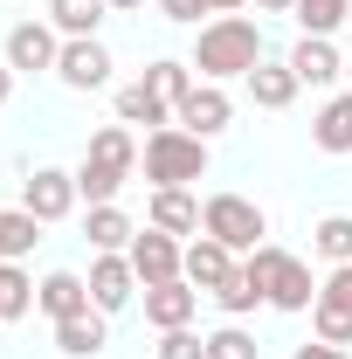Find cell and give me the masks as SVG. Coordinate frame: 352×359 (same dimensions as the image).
Instances as JSON below:
<instances>
[{
  "instance_id": "1",
  "label": "cell",
  "mask_w": 352,
  "mask_h": 359,
  "mask_svg": "<svg viewBox=\"0 0 352 359\" xmlns=\"http://www.w3.org/2000/svg\"><path fill=\"white\" fill-rule=\"evenodd\" d=\"M194 76L201 83H228V76H249L256 62H263V28L249 21V14H215V21H201V35H194Z\"/></svg>"
},
{
  "instance_id": "2",
  "label": "cell",
  "mask_w": 352,
  "mask_h": 359,
  "mask_svg": "<svg viewBox=\"0 0 352 359\" xmlns=\"http://www.w3.org/2000/svg\"><path fill=\"white\" fill-rule=\"evenodd\" d=\"M132 173H138V138H132V125H104V132L83 145L76 194H83L90 208H104V201L125 194V180H132Z\"/></svg>"
},
{
  "instance_id": "3",
  "label": "cell",
  "mask_w": 352,
  "mask_h": 359,
  "mask_svg": "<svg viewBox=\"0 0 352 359\" xmlns=\"http://www.w3.org/2000/svg\"><path fill=\"white\" fill-rule=\"evenodd\" d=\"M138 166H145V180H152V194H159V187H194V180H208V138H194L187 125L145 132Z\"/></svg>"
},
{
  "instance_id": "4",
  "label": "cell",
  "mask_w": 352,
  "mask_h": 359,
  "mask_svg": "<svg viewBox=\"0 0 352 359\" xmlns=\"http://www.w3.org/2000/svg\"><path fill=\"white\" fill-rule=\"evenodd\" d=\"M242 269L263 283V304H269V311H311V304H318L311 263H304V256H290V249H276V242L249 249V256H242Z\"/></svg>"
},
{
  "instance_id": "5",
  "label": "cell",
  "mask_w": 352,
  "mask_h": 359,
  "mask_svg": "<svg viewBox=\"0 0 352 359\" xmlns=\"http://www.w3.org/2000/svg\"><path fill=\"white\" fill-rule=\"evenodd\" d=\"M201 235H215L221 249L249 256V249L269 242V215L249 201V194H208V201H201Z\"/></svg>"
},
{
  "instance_id": "6",
  "label": "cell",
  "mask_w": 352,
  "mask_h": 359,
  "mask_svg": "<svg viewBox=\"0 0 352 359\" xmlns=\"http://www.w3.org/2000/svg\"><path fill=\"white\" fill-rule=\"evenodd\" d=\"M55 55H62V35L48 21H14L7 28V48H0V62L14 76H55Z\"/></svg>"
},
{
  "instance_id": "7",
  "label": "cell",
  "mask_w": 352,
  "mask_h": 359,
  "mask_svg": "<svg viewBox=\"0 0 352 359\" xmlns=\"http://www.w3.org/2000/svg\"><path fill=\"white\" fill-rule=\"evenodd\" d=\"M125 256H132V269H138V290H152V283H173V276H180V263H187V242L145 222V228L132 235V249H125Z\"/></svg>"
},
{
  "instance_id": "8",
  "label": "cell",
  "mask_w": 352,
  "mask_h": 359,
  "mask_svg": "<svg viewBox=\"0 0 352 359\" xmlns=\"http://www.w3.org/2000/svg\"><path fill=\"white\" fill-rule=\"evenodd\" d=\"M76 201H83V194H76V173H62V166H35L28 187H21V208H28L42 228H48V222H69V215H76Z\"/></svg>"
},
{
  "instance_id": "9",
  "label": "cell",
  "mask_w": 352,
  "mask_h": 359,
  "mask_svg": "<svg viewBox=\"0 0 352 359\" xmlns=\"http://www.w3.org/2000/svg\"><path fill=\"white\" fill-rule=\"evenodd\" d=\"M173 125H187L194 138H221L228 125H235V97L221 83H194L187 97H180V111H173Z\"/></svg>"
},
{
  "instance_id": "10",
  "label": "cell",
  "mask_w": 352,
  "mask_h": 359,
  "mask_svg": "<svg viewBox=\"0 0 352 359\" xmlns=\"http://www.w3.org/2000/svg\"><path fill=\"white\" fill-rule=\"evenodd\" d=\"M111 48L97 42V35H83V42H62V55H55V83L62 90H104L111 83Z\"/></svg>"
},
{
  "instance_id": "11",
  "label": "cell",
  "mask_w": 352,
  "mask_h": 359,
  "mask_svg": "<svg viewBox=\"0 0 352 359\" xmlns=\"http://www.w3.org/2000/svg\"><path fill=\"white\" fill-rule=\"evenodd\" d=\"M283 62L297 69V83H304V90H332V83H346V55L332 48V35H297V48H290Z\"/></svg>"
},
{
  "instance_id": "12",
  "label": "cell",
  "mask_w": 352,
  "mask_h": 359,
  "mask_svg": "<svg viewBox=\"0 0 352 359\" xmlns=\"http://www.w3.org/2000/svg\"><path fill=\"white\" fill-rule=\"evenodd\" d=\"M235 263H242V256H235V249H221L215 235H194V242H187V263H180V276H187L201 297H215L221 283L235 276Z\"/></svg>"
},
{
  "instance_id": "13",
  "label": "cell",
  "mask_w": 352,
  "mask_h": 359,
  "mask_svg": "<svg viewBox=\"0 0 352 359\" xmlns=\"http://www.w3.org/2000/svg\"><path fill=\"white\" fill-rule=\"evenodd\" d=\"M138 297V269H132V256H97L90 263V304L111 318V311H125Z\"/></svg>"
},
{
  "instance_id": "14",
  "label": "cell",
  "mask_w": 352,
  "mask_h": 359,
  "mask_svg": "<svg viewBox=\"0 0 352 359\" xmlns=\"http://www.w3.org/2000/svg\"><path fill=\"white\" fill-rule=\"evenodd\" d=\"M194 311H201V290H194L187 276L145 290V325H152V332H180V325H194Z\"/></svg>"
},
{
  "instance_id": "15",
  "label": "cell",
  "mask_w": 352,
  "mask_h": 359,
  "mask_svg": "<svg viewBox=\"0 0 352 359\" xmlns=\"http://www.w3.org/2000/svg\"><path fill=\"white\" fill-rule=\"evenodd\" d=\"M35 304H42L55 325H62V318L97 311V304H90V276H76V269H48L42 283H35Z\"/></svg>"
},
{
  "instance_id": "16",
  "label": "cell",
  "mask_w": 352,
  "mask_h": 359,
  "mask_svg": "<svg viewBox=\"0 0 352 359\" xmlns=\"http://www.w3.org/2000/svg\"><path fill=\"white\" fill-rule=\"evenodd\" d=\"M132 235H138V222L118 208V201H104V208H90V215H83V242L97 249V256H125Z\"/></svg>"
},
{
  "instance_id": "17",
  "label": "cell",
  "mask_w": 352,
  "mask_h": 359,
  "mask_svg": "<svg viewBox=\"0 0 352 359\" xmlns=\"http://www.w3.org/2000/svg\"><path fill=\"white\" fill-rule=\"evenodd\" d=\"M145 222L166 228V235H201V201H194V187H159V194L145 201Z\"/></svg>"
},
{
  "instance_id": "18",
  "label": "cell",
  "mask_w": 352,
  "mask_h": 359,
  "mask_svg": "<svg viewBox=\"0 0 352 359\" xmlns=\"http://www.w3.org/2000/svg\"><path fill=\"white\" fill-rule=\"evenodd\" d=\"M242 83H249V97H256V111H290V104H297V90H304L290 62H256Z\"/></svg>"
},
{
  "instance_id": "19",
  "label": "cell",
  "mask_w": 352,
  "mask_h": 359,
  "mask_svg": "<svg viewBox=\"0 0 352 359\" xmlns=\"http://www.w3.org/2000/svg\"><path fill=\"white\" fill-rule=\"evenodd\" d=\"M311 145H318V152H352V90H339V97L318 104V118H311Z\"/></svg>"
},
{
  "instance_id": "20",
  "label": "cell",
  "mask_w": 352,
  "mask_h": 359,
  "mask_svg": "<svg viewBox=\"0 0 352 359\" xmlns=\"http://www.w3.org/2000/svg\"><path fill=\"white\" fill-rule=\"evenodd\" d=\"M118 125H152V132H166V125H173V104L138 76V83L118 90Z\"/></svg>"
},
{
  "instance_id": "21",
  "label": "cell",
  "mask_w": 352,
  "mask_h": 359,
  "mask_svg": "<svg viewBox=\"0 0 352 359\" xmlns=\"http://www.w3.org/2000/svg\"><path fill=\"white\" fill-rule=\"evenodd\" d=\"M104 346H111L104 311H83V318H62V325H55V353H69V359H97Z\"/></svg>"
},
{
  "instance_id": "22",
  "label": "cell",
  "mask_w": 352,
  "mask_h": 359,
  "mask_svg": "<svg viewBox=\"0 0 352 359\" xmlns=\"http://www.w3.org/2000/svg\"><path fill=\"white\" fill-rule=\"evenodd\" d=\"M104 0H48V28L62 35V42H83V35H97L104 28Z\"/></svg>"
},
{
  "instance_id": "23",
  "label": "cell",
  "mask_w": 352,
  "mask_h": 359,
  "mask_svg": "<svg viewBox=\"0 0 352 359\" xmlns=\"http://www.w3.org/2000/svg\"><path fill=\"white\" fill-rule=\"evenodd\" d=\"M311 339H325V346H352V297L318 290V304H311Z\"/></svg>"
},
{
  "instance_id": "24",
  "label": "cell",
  "mask_w": 352,
  "mask_h": 359,
  "mask_svg": "<svg viewBox=\"0 0 352 359\" xmlns=\"http://www.w3.org/2000/svg\"><path fill=\"white\" fill-rule=\"evenodd\" d=\"M28 311H35V276L21 263H0V325H14Z\"/></svg>"
},
{
  "instance_id": "25",
  "label": "cell",
  "mask_w": 352,
  "mask_h": 359,
  "mask_svg": "<svg viewBox=\"0 0 352 359\" xmlns=\"http://www.w3.org/2000/svg\"><path fill=\"white\" fill-rule=\"evenodd\" d=\"M297 35H339L352 21V0H297Z\"/></svg>"
},
{
  "instance_id": "26",
  "label": "cell",
  "mask_w": 352,
  "mask_h": 359,
  "mask_svg": "<svg viewBox=\"0 0 352 359\" xmlns=\"http://www.w3.org/2000/svg\"><path fill=\"white\" fill-rule=\"evenodd\" d=\"M311 249L325 256V263L339 269V263H352V215H325V222L311 228Z\"/></svg>"
},
{
  "instance_id": "27",
  "label": "cell",
  "mask_w": 352,
  "mask_h": 359,
  "mask_svg": "<svg viewBox=\"0 0 352 359\" xmlns=\"http://www.w3.org/2000/svg\"><path fill=\"white\" fill-rule=\"evenodd\" d=\"M35 242H42V222H35L28 208H14V215L0 222V263H21V256H28Z\"/></svg>"
},
{
  "instance_id": "28",
  "label": "cell",
  "mask_w": 352,
  "mask_h": 359,
  "mask_svg": "<svg viewBox=\"0 0 352 359\" xmlns=\"http://www.w3.org/2000/svg\"><path fill=\"white\" fill-rule=\"evenodd\" d=\"M145 83H152V90H159V97H166V104L180 111V97L201 83V76H194V62H173V55H159V62L145 69Z\"/></svg>"
},
{
  "instance_id": "29",
  "label": "cell",
  "mask_w": 352,
  "mask_h": 359,
  "mask_svg": "<svg viewBox=\"0 0 352 359\" xmlns=\"http://www.w3.org/2000/svg\"><path fill=\"white\" fill-rule=\"evenodd\" d=\"M215 304H221V311H228V318H249V311H256V304H263V283H256L249 269L235 263V276H228V283H221V290H215Z\"/></svg>"
},
{
  "instance_id": "30",
  "label": "cell",
  "mask_w": 352,
  "mask_h": 359,
  "mask_svg": "<svg viewBox=\"0 0 352 359\" xmlns=\"http://www.w3.org/2000/svg\"><path fill=\"white\" fill-rule=\"evenodd\" d=\"M208 359H263V346L242 332V318H228L221 332H208Z\"/></svg>"
},
{
  "instance_id": "31",
  "label": "cell",
  "mask_w": 352,
  "mask_h": 359,
  "mask_svg": "<svg viewBox=\"0 0 352 359\" xmlns=\"http://www.w3.org/2000/svg\"><path fill=\"white\" fill-rule=\"evenodd\" d=\"M159 359H208V339H201L194 325H180V332H159Z\"/></svg>"
},
{
  "instance_id": "32",
  "label": "cell",
  "mask_w": 352,
  "mask_h": 359,
  "mask_svg": "<svg viewBox=\"0 0 352 359\" xmlns=\"http://www.w3.org/2000/svg\"><path fill=\"white\" fill-rule=\"evenodd\" d=\"M159 14H166V21H180V28H201L208 0H159Z\"/></svg>"
},
{
  "instance_id": "33",
  "label": "cell",
  "mask_w": 352,
  "mask_h": 359,
  "mask_svg": "<svg viewBox=\"0 0 352 359\" xmlns=\"http://www.w3.org/2000/svg\"><path fill=\"white\" fill-rule=\"evenodd\" d=\"M290 359H352V353H346V346H325V339H304Z\"/></svg>"
},
{
  "instance_id": "34",
  "label": "cell",
  "mask_w": 352,
  "mask_h": 359,
  "mask_svg": "<svg viewBox=\"0 0 352 359\" xmlns=\"http://www.w3.org/2000/svg\"><path fill=\"white\" fill-rule=\"evenodd\" d=\"M318 290H339V297H352V263H339L325 283H318Z\"/></svg>"
},
{
  "instance_id": "35",
  "label": "cell",
  "mask_w": 352,
  "mask_h": 359,
  "mask_svg": "<svg viewBox=\"0 0 352 359\" xmlns=\"http://www.w3.org/2000/svg\"><path fill=\"white\" fill-rule=\"evenodd\" d=\"M249 0H208V14H242Z\"/></svg>"
},
{
  "instance_id": "36",
  "label": "cell",
  "mask_w": 352,
  "mask_h": 359,
  "mask_svg": "<svg viewBox=\"0 0 352 359\" xmlns=\"http://www.w3.org/2000/svg\"><path fill=\"white\" fill-rule=\"evenodd\" d=\"M104 7H111V14H138L145 0H104Z\"/></svg>"
},
{
  "instance_id": "37",
  "label": "cell",
  "mask_w": 352,
  "mask_h": 359,
  "mask_svg": "<svg viewBox=\"0 0 352 359\" xmlns=\"http://www.w3.org/2000/svg\"><path fill=\"white\" fill-rule=\"evenodd\" d=\"M256 7H263V14H290L297 0H256Z\"/></svg>"
},
{
  "instance_id": "38",
  "label": "cell",
  "mask_w": 352,
  "mask_h": 359,
  "mask_svg": "<svg viewBox=\"0 0 352 359\" xmlns=\"http://www.w3.org/2000/svg\"><path fill=\"white\" fill-rule=\"evenodd\" d=\"M7 97H14V69L0 62V104H7Z\"/></svg>"
},
{
  "instance_id": "39",
  "label": "cell",
  "mask_w": 352,
  "mask_h": 359,
  "mask_svg": "<svg viewBox=\"0 0 352 359\" xmlns=\"http://www.w3.org/2000/svg\"><path fill=\"white\" fill-rule=\"evenodd\" d=\"M346 90H352V55H346Z\"/></svg>"
},
{
  "instance_id": "40",
  "label": "cell",
  "mask_w": 352,
  "mask_h": 359,
  "mask_svg": "<svg viewBox=\"0 0 352 359\" xmlns=\"http://www.w3.org/2000/svg\"><path fill=\"white\" fill-rule=\"evenodd\" d=\"M0 222H7V208H0Z\"/></svg>"
}]
</instances>
